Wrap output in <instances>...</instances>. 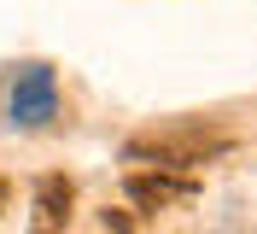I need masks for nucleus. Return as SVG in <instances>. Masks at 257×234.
<instances>
[{
	"label": "nucleus",
	"instance_id": "f257e3e1",
	"mask_svg": "<svg viewBox=\"0 0 257 234\" xmlns=\"http://www.w3.org/2000/svg\"><path fill=\"white\" fill-rule=\"evenodd\" d=\"M234 146V135L205 123H181V129H158V135H135L128 140V158L135 164H158V170H193V164H210Z\"/></svg>",
	"mask_w": 257,
	"mask_h": 234
},
{
	"label": "nucleus",
	"instance_id": "f03ea898",
	"mask_svg": "<svg viewBox=\"0 0 257 234\" xmlns=\"http://www.w3.org/2000/svg\"><path fill=\"white\" fill-rule=\"evenodd\" d=\"M59 117V82L47 64H24L12 76V123L18 129H47Z\"/></svg>",
	"mask_w": 257,
	"mask_h": 234
},
{
	"label": "nucleus",
	"instance_id": "7ed1b4c3",
	"mask_svg": "<svg viewBox=\"0 0 257 234\" xmlns=\"http://www.w3.org/2000/svg\"><path fill=\"white\" fill-rule=\"evenodd\" d=\"M70 205H76V187H70V176H41V182H35L30 234H64V222H70Z\"/></svg>",
	"mask_w": 257,
	"mask_h": 234
},
{
	"label": "nucleus",
	"instance_id": "20e7f679",
	"mask_svg": "<svg viewBox=\"0 0 257 234\" xmlns=\"http://www.w3.org/2000/svg\"><path fill=\"white\" fill-rule=\"evenodd\" d=\"M128 199L141 211H164L176 199H193V182L187 176H170V170H135L128 176Z\"/></svg>",
	"mask_w": 257,
	"mask_h": 234
},
{
	"label": "nucleus",
	"instance_id": "39448f33",
	"mask_svg": "<svg viewBox=\"0 0 257 234\" xmlns=\"http://www.w3.org/2000/svg\"><path fill=\"white\" fill-rule=\"evenodd\" d=\"M6 199H12V187H6V182H0V211H6Z\"/></svg>",
	"mask_w": 257,
	"mask_h": 234
}]
</instances>
